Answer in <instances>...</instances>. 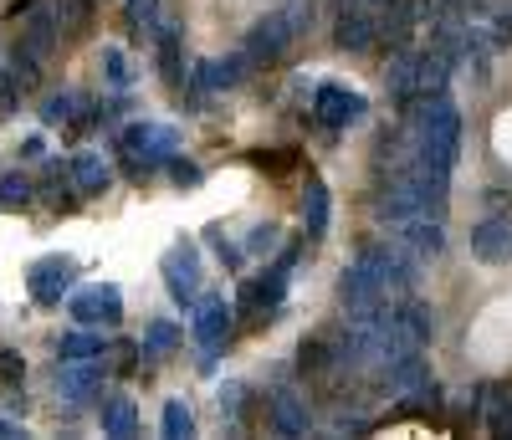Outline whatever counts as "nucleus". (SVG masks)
<instances>
[{"mask_svg": "<svg viewBox=\"0 0 512 440\" xmlns=\"http://www.w3.org/2000/svg\"><path fill=\"white\" fill-rule=\"evenodd\" d=\"M405 128H410V139H415V149H420V164L446 169V174L456 169V154H461V113H456V103H451L446 93L415 98Z\"/></svg>", "mask_w": 512, "mask_h": 440, "instance_id": "nucleus-1", "label": "nucleus"}, {"mask_svg": "<svg viewBox=\"0 0 512 440\" xmlns=\"http://www.w3.org/2000/svg\"><path fill=\"white\" fill-rule=\"evenodd\" d=\"M303 36V26L292 21V11L282 6V11H272V16H262L251 26V36H246V62H277L292 41Z\"/></svg>", "mask_w": 512, "mask_h": 440, "instance_id": "nucleus-2", "label": "nucleus"}, {"mask_svg": "<svg viewBox=\"0 0 512 440\" xmlns=\"http://www.w3.org/2000/svg\"><path fill=\"white\" fill-rule=\"evenodd\" d=\"M159 267H164V287H169V297H175L185 313H190V307L200 302V256H195V246H190V241H175V246L164 251Z\"/></svg>", "mask_w": 512, "mask_h": 440, "instance_id": "nucleus-3", "label": "nucleus"}, {"mask_svg": "<svg viewBox=\"0 0 512 440\" xmlns=\"http://www.w3.org/2000/svg\"><path fill=\"white\" fill-rule=\"evenodd\" d=\"M72 287H77V261H72V256H41L36 267L26 272V292H31L41 307H57Z\"/></svg>", "mask_w": 512, "mask_h": 440, "instance_id": "nucleus-4", "label": "nucleus"}, {"mask_svg": "<svg viewBox=\"0 0 512 440\" xmlns=\"http://www.w3.org/2000/svg\"><path fill=\"white\" fill-rule=\"evenodd\" d=\"M123 149H128V159H134V169L139 164H169V154L180 149V134L164 128V123H128L123 128Z\"/></svg>", "mask_w": 512, "mask_h": 440, "instance_id": "nucleus-5", "label": "nucleus"}, {"mask_svg": "<svg viewBox=\"0 0 512 440\" xmlns=\"http://www.w3.org/2000/svg\"><path fill=\"white\" fill-rule=\"evenodd\" d=\"M67 313H72L82 328H93V323H108V328H113V323L123 318V292H118L113 282H93V287L72 292Z\"/></svg>", "mask_w": 512, "mask_h": 440, "instance_id": "nucleus-6", "label": "nucleus"}, {"mask_svg": "<svg viewBox=\"0 0 512 440\" xmlns=\"http://www.w3.org/2000/svg\"><path fill=\"white\" fill-rule=\"evenodd\" d=\"M313 113L328 128H354V123L369 118V103H364V93H349V87H338V82H323L313 93Z\"/></svg>", "mask_w": 512, "mask_h": 440, "instance_id": "nucleus-7", "label": "nucleus"}, {"mask_svg": "<svg viewBox=\"0 0 512 440\" xmlns=\"http://www.w3.org/2000/svg\"><path fill=\"white\" fill-rule=\"evenodd\" d=\"M333 41L344 52H369L379 41V21L359 6V0H344V11H338V26H333Z\"/></svg>", "mask_w": 512, "mask_h": 440, "instance_id": "nucleus-8", "label": "nucleus"}, {"mask_svg": "<svg viewBox=\"0 0 512 440\" xmlns=\"http://www.w3.org/2000/svg\"><path fill=\"white\" fill-rule=\"evenodd\" d=\"M472 256L487 261V267H502L512 261V215H492L472 231Z\"/></svg>", "mask_w": 512, "mask_h": 440, "instance_id": "nucleus-9", "label": "nucleus"}, {"mask_svg": "<svg viewBox=\"0 0 512 440\" xmlns=\"http://www.w3.org/2000/svg\"><path fill=\"white\" fill-rule=\"evenodd\" d=\"M390 236L395 241H405L410 251H420V256H436L441 246H446V220L441 215H410V220H400V226H390Z\"/></svg>", "mask_w": 512, "mask_h": 440, "instance_id": "nucleus-10", "label": "nucleus"}, {"mask_svg": "<svg viewBox=\"0 0 512 440\" xmlns=\"http://www.w3.org/2000/svg\"><path fill=\"white\" fill-rule=\"evenodd\" d=\"M384 87H390V98H395L400 108H410V103L420 98V52L395 47L390 67H384Z\"/></svg>", "mask_w": 512, "mask_h": 440, "instance_id": "nucleus-11", "label": "nucleus"}, {"mask_svg": "<svg viewBox=\"0 0 512 440\" xmlns=\"http://www.w3.org/2000/svg\"><path fill=\"white\" fill-rule=\"evenodd\" d=\"M57 31H62V21H57V11H47V6H26V26H21V41L36 52V57H47L52 47H57Z\"/></svg>", "mask_w": 512, "mask_h": 440, "instance_id": "nucleus-12", "label": "nucleus"}, {"mask_svg": "<svg viewBox=\"0 0 512 440\" xmlns=\"http://www.w3.org/2000/svg\"><path fill=\"white\" fill-rule=\"evenodd\" d=\"M226 328H231L226 297H200V302H195V338H200L205 348H216V343L226 338Z\"/></svg>", "mask_w": 512, "mask_h": 440, "instance_id": "nucleus-13", "label": "nucleus"}, {"mask_svg": "<svg viewBox=\"0 0 512 440\" xmlns=\"http://www.w3.org/2000/svg\"><path fill=\"white\" fill-rule=\"evenodd\" d=\"M154 47H159V72L169 87H185V47H180V26L175 21H164L159 36H154Z\"/></svg>", "mask_w": 512, "mask_h": 440, "instance_id": "nucleus-14", "label": "nucleus"}, {"mask_svg": "<svg viewBox=\"0 0 512 440\" xmlns=\"http://www.w3.org/2000/svg\"><path fill=\"white\" fill-rule=\"evenodd\" d=\"M272 420L282 435H308V405H303V394L297 389H277L272 394Z\"/></svg>", "mask_w": 512, "mask_h": 440, "instance_id": "nucleus-15", "label": "nucleus"}, {"mask_svg": "<svg viewBox=\"0 0 512 440\" xmlns=\"http://www.w3.org/2000/svg\"><path fill=\"white\" fill-rule=\"evenodd\" d=\"M98 389H103V369H98L93 359L62 364V394H67V400H93Z\"/></svg>", "mask_w": 512, "mask_h": 440, "instance_id": "nucleus-16", "label": "nucleus"}, {"mask_svg": "<svg viewBox=\"0 0 512 440\" xmlns=\"http://www.w3.org/2000/svg\"><path fill=\"white\" fill-rule=\"evenodd\" d=\"M103 435L113 440H128V435H139V410L128 394H113V400H103Z\"/></svg>", "mask_w": 512, "mask_h": 440, "instance_id": "nucleus-17", "label": "nucleus"}, {"mask_svg": "<svg viewBox=\"0 0 512 440\" xmlns=\"http://www.w3.org/2000/svg\"><path fill=\"white\" fill-rule=\"evenodd\" d=\"M390 313H395V323H400V328H405L420 348L436 338V313H431L425 302H400V307H390Z\"/></svg>", "mask_w": 512, "mask_h": 440, "instance_id": "nucleus-18", "label": "nucleus"}, {"mask_svg": "<svg viewBox=\"0 0 512 440\" xmlns=\"http://www.w3.org/2000/svg\"><path fill=\"white\" fill-rule=\"evenodd\" d=\"M328 215H333L328 185L308 180V190H303V226H308V236H328Z\"/></svg>", "mask_w": 512, "mask_h": 440, "instance_id": "nucleus-19", "label": "nucleus"}, {"mask_svg": "<svg viewBox=\"0 0 512 440\" xmlns=\"http://www.w3.org/2000/svg\"><path fill=\"white\" fill-rule=\"evenodd\" d=\"M410 31H415V6L410 0H390L379 16V36H390V47H410Z\"/></svg>", "mask_w": 512, "mask_h": 440, "instance_id": "nucleus-20", "label": "nucleus"}, {"mask_svg": "<svg viewBox=\"0 0 512 440\" xmlns=\"http://www.w3.org/2000/svg\"><path fill=\"white\" fill-rule=\"evenodd\" d=\"M108 180H113V174H108V164H103L98 154H77V159H72V185H77L82 195H103Z\"/></svg>", "mask_w": 512, "mask_h": 440, "instance_id": "nucleus-21", "label": "nucleus"}, {"mask_svg": "<svg viewBox=\"0 0 512 440\" xmlns=\"http://www.w3.org/2000/svg\"><path fill=\"white\" fill-rule=\"evenodd\" d=\"M446 82H451V57L446 52H420V98H436L446 93Z\"/></svg>", "mask_w": 512, "mask_h": 440, "instance_id": "nucleus-22", "label": "nucleus"}, {"mask_svg": "<svg viewBox=\"0 0 512 440\" xmlns=\"http://www.w3.org/2000/svg\"><path fill=\"white\" fill-rule=\"evenodd\" d=\"M123 16H128V31H134L139 41H154L164 16H159V0H123Z\"/></svg>", "mask_w": 512, "mask_h": 440, "instance_id": "nucleus-23", "label": "nucleus"}, {"mask_svg": "<svg viewBox=\"0 0 512 440\" xmlns=\"http://www.w3.org/2000/svg\"><path fill=\"white\" fill-rule=\"evenodd\" d=\"M62 364H82V359H98L103 354V338L98 333H62Z\"/></svg>", "mask_w": 512, "mask_h": 440, "instance_id": "nucleus-24", "label": "nucleus"}, {"mask_svg": "<svg viewBox=\"0 0 512 440\" xmlns=\"http://www.w3.org/2000/svg\"><path fill=\"white\" fill-rule=\"evenodd\" d=\"M482 410H487V430L492 435H512V400L502 389H487L482 394Z\"/></svg>", "mask_w": 512, "mask_h": 440, "instance_id": "nucleus-25", "label": "nucleus"}, {"mask_svg": "<svg viewBox=\"0 0 512 440\" xmlns=\"http://www.w3.org/2000/svg\"><path fill=\"white\" fill-rule=\"evenodd\" d=\"M82 103H88V98H82V93H52L47 103H41V118H47V123H77L82 113Z\"/></svg>", "mask_w": 512, "mask_h": 440, "instance_id": "nucleus-26", "label": "nucleus"}, {"mask_svg": "<svg viewBox=\"0 0 512 440\" xmlns=\"http://www.w3.org/2000/svg\"><path fill=\"white\" fill-rule=\"evenodd\" d=\"M11 72H16V82H21V93L41 82V57L26 47V41H16V52H11Z\"/></svg>", "mask_w": 512, "mask_h": 440, "instance_id": "nucleus-27", "label": "nucleus"}, {"mask_svg": "<svg viewBox=\"0 0 512 440\" xmlns=\"http://www.w3.org/2000/svg\"><path fill=\"white\" fill-rule=\"evenodd\" d=\"M21 379H26L21 354H11V348H0V384L11 389V405H21Z\"/></svg>", "mask_w": 512, "mask_h": 440, "instance_id": "nucleus-28", "label": "nucleus"}, {"mask_svg": "<svg viewBox=\"0 0 512 440\" xmlns=\"http://www.w3.org/2000/svg\"><path fill=\"white\" fill-rule=\"evenodd\" d=\"M159 425H164V435H169V440H185V435L195 430V420H190L185 400H169V405H164V420H159Z\"/></svg>", "mask_w": 512, "mask_h": 440, "instance_id": "nucleus-29", "label": "nucleus"}, {"mask_svg": "<svg viewBox=\"0 0 512 440\" xmlns=\"http://www.w3.org/2000/svg\"><path fill=\"white\" fill-rule=\"evenodd\" d=\"M246 77V52L241 57H221V62H210V87H236Z\"/></svg>", "mask_w": 512, "mask_h": 440, "instance_id": "nucleus-30", "label": "nucleus"}, {"mask_svg": "<svg viewBox=\"0 0 512 440\" xmlns=\"http://www.w3.org/2000/svg\"><path fill=\"white\" fill-rule=\"evenodd\" d=\"M103 77H108L113 87H128V82H134V67H128V57H123L118 47H103Z\"/></svg>", "mask_w": 512, "mask_h": 440, "instance_id": "nucleus-31", "label": "nucleus"}, {"mask_svg": "<svg viewBox=\"0 0 512 440\" xmlns=\"http://www.w3.org/2000/svg\"><path fill=\"white\" fill-rule=\"evenodd\" d=\"M282 246V231L272 226V220H267V226H251V236H246V251L251 256H267V251H277Z\"/></svg>", "mask_w": 512, "mask_h": 440, "instance_id": "nucleus-32", "label": "nucleus"}, {"mask_svg": "<svg viewBox=\"0 0 512 440\" xmlns=\"http://www.w3.org/2000/svg\"><path fill=\"white\" fill-rule=\"evenodd\" d=\"M0 200H6V205H26L31 200V180H26V174H0Z\"/></svg>", "mask_w": 512, "mask_h": 440, "instance_id": "nucleus-33", "label": "nucleus"}, {"mask_svg": "<svg viewBox=\"0 0 512 440\" xmlns=\"http://www.w3.org/2000/svg\"><path fill=\"white\" fill-rule=\"evenodd\" d=\"M297 354H303V359H297L303 369H328V364H333V343L313 338V343H303V348H297Z\"/></svg>", "mask_w": 512, "mask_h": 440, "instance_id": "nucleus-34", "label": "nucleus"}, {"mask_svg": "<svg viewBox=\"0 0 512 440\" xmlns=\"http://www.w3.org/2000/svg\"><path fill=\"white\" fill-rule=\"evenodd\" d=\"M180 343V328H169V323H149L144 333V354H154V348H175Z\"/></svg>", "mask_w": 512, "mask_h": 440, "instance_id": "nucleus-35", "label": "nucleus"}, {"mask_svg": "<svg viewBox=\"0 0 512 440\" xmlns=\"http://www.w3.org/2000/svg\"><path fill=\"white\" fill-rule=\"evenodd\" d=\"M57 21H62V31H77L88 21V0H57Z\"/></svg>", "mask_w": 512, "mask_h": 440, "instance_id": "nucleus-36", "label": "nucleus"}, {"mask_svg": "<svg viewBox=\"0 0 512 440\" xmlns=\"http://www.w3.org/2000/svg\"><path fill=\"white\" fill-rule=\"evenodd\" d=\"M164 169H169V180H175V185H200V180H205V174H200L190 159H180V154H169Z\"/></svg>", "mask_w": 512, "mask_h": 440, "instance_id": "nucleus-37", "label": "nucleus"}, {"mask_svg": "<svg viewBox=\"0 0 512 440\" xmlns=\"http://www.w3.org/2000/svg\"><path fill=\"white\" fill-rule=\"evenodd\" d=\"M221 410H226V415L241 410V384H221Z\"/></svg>", "mask_w": 512, "mask_h": 440, "instance_id": "nucleus-38", "label": "nucleus"}, {"mask_svg": "<svg viewBox=\"0 0 512 440\" xmlns=\"http://www.w3.org/2000/svg\"><path fill=\"white\" fill-rule=\"evenodd\" d=\"M41 154H47V144H41V139H26L21 144V159H41Z\"/></svg>", "mask_w": 512, "mask_h": 440, "instance_id": "nucleus-39", "label": "nucleus"}, {"mask_svg": "<svg viewBox=\"0 0 512 440\" xmlns=\"http://www.w3.org/2000/svg\"><path fill=\"white\" fill-rule=\"evenodd\" d=\"M16 435H21V430H16L11 420H0V440H16Z\"/></svg>", "mask_w": 512, "mask_h": 440, "instance_id": "nucleus-40", "label": "nucleus"}, {"mask_svg": "<svg viewBox=\"0 0 512 440\" xmlns=\"http://www.w3.org/2000/svg\"><path fill=\"white\" fill-rule=\"evenodd\" d=\"M369 6H390V0H369Z\"/></svg>", "mask_w": 512, "mask_h": 440, "instance_id": "nucleus-41", "label": "nucleus"}]
</instances>
